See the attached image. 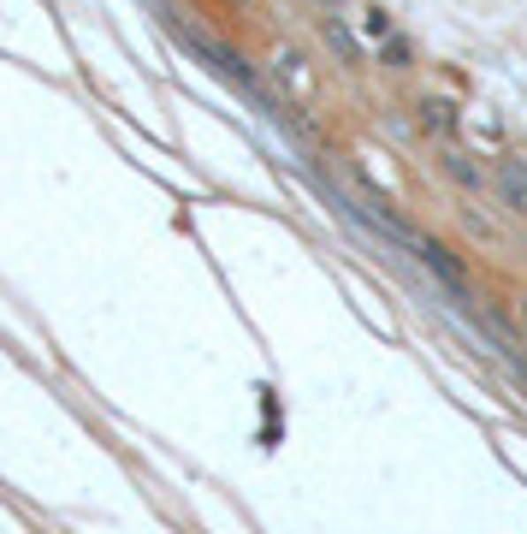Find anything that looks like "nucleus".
Segmentation results:
<instances>
[{
  "label": "nucleus",
  "mask_w": 527,
  "mask_h": 534,
  "mask_svg": "<svg viewBox=\"0 0 527 534\" xmlns=\"http://www.w3.org/2000/svg\"><path fill=\"white\" fill-rule=\"evenodd\" d=\"M320 6H338V0H320Z\"/></svg>",
  "instance_id": "nucleus-7"
},
{
  "label": "nucleus",
  "mask_w": 527,
  "mask_h": 534,
  "mask_svg": "<svg viewBox=\"0 0 527 534\" xmlns=\"http://www.w3.org/2000/svg\"><path fill=\"white\" fill-rule=\"evenodd\" d=\"M415 250L427 256V267H432L439 279H445V285H462V267L450 261V250H445V244H415Z\"/></svg>",
  "instance_id": "nucleus-4"
},
{
  "label": "nucleus",
  "mask_w": 527,
  "mask_h": 534,
  "mask_svg": "<svg viewBox=\"0 0 527 534\" xmlns=\"http://www.w3.org/2000/svg\"><path fill=\"white\" fill-rule=\"evenodd\" d=\"M427 125L432 131H450V107H427Z\"/></svg>",
  "instance_id": "nucleus-6"
},
{
  "label": "nucleus",
  "mask_w": 527,
  "mask_h": 534,
  "mask_svg": "<svg viewBox=\"0 0 527 534\" xmlns=\"http://www.w3.org/2000/svg\"><path fill=\"white\" fill-rule=\"evenodd\" d=\"M279 78L291 83L296 96H314V72H309V59L296 54V48H285V54H279Z\"/></svg>",
  "instance_id": "nucleus-2"
},
{
  "label": "nucleus",
  "mask_w": 527,
  "mask_h": 534,
  "mask_svg": "<svg viewBox=\"0 0 527 534\" xmlns=\"http://www.w3.org/2000/svg\"><path fill=\"white\" fill-rule=\"evenodd\" d=\"M326 36H332V48H338V59H344V66H355V59H362V48L350 42V30H344L338 19H326Z\"/></svg>",
  "instance_id": "nucleus-5"
},
{
  "label": "nucleus",
  "mask_w": 527,
  "mask_h": 534,
  "mask_svg": "<svg viewBox=\"0 0 527 534\" xmlns=\"http://www.w3.org/2000/svg\"><path fill=\"white\" fill-rule=\"evenodd\" d=\"M498 184H504V197H509V202H516V208L527 214V160H504Z\"/></svg>",
  "instance_id": "nucleus-3"
},
{
  "label": "nucleus",
  "mask_w": 527,
  "mask_h": 534,
  "mask_svg": "<svg viewBox=\"0 0 527 534\" xmlns=\"http://www.w3.org/2000/svg\"><path fill=\"white\" fill-rule=\"evenodd\" d=\"M178 36H184V30H178ZM184 42H190L195 54H202V59H208V66H214L219 78H232L237 89H255V83H249V72H243V59H237V54H225L219 42H208V36H184Z\"/></svg>",
  "instance_id": "nucleus-1"
}]
</instances>
